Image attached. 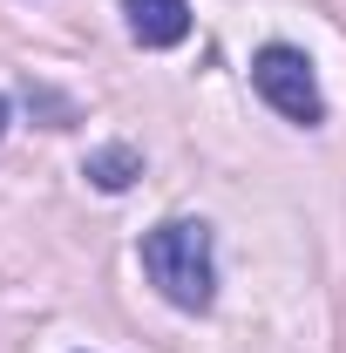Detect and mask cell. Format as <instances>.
Here are the masks:
<instances>
[{"instance_id":"6da1fadb","label":"cell","mask_w":346,"mask_h":353,"mask_svg":"<svg viewBox=\"0 0 346 353\" xmlns=\"http://www.w3.org/2000/svg\"><path fill=\"white\" fill-rule=\"evenodd\" d=\"M143 272L176 312H204L217 299V259H211V224L170 218L143 238Z\"/></svg>"},{"instance_id":"7a4b0ae2","label":"cell","mask_w":346,"mask_h":353,"mask_svg":"<svg viewBox=\"0 0 346 353\" xmlns=\"http://www.w3.org/2000/svg\"><path fill=\"white\" fill-rule=\"evenodd\" d=\"M252 88H258L285 123H305V130H312V123L326 116V95L312 82V61H305L299 48H285V41H272V48L252 54Z\"/></svg>"},{"instance_id":"3957f363","label":"cell","mask_w":346,"mask_h":353,"mask_svg":"<svg viewBox=\"0 0 346 353\" xmlns=\"http://www.w3.org/2000/svg\"><path fill=\"white\" fill-rule=\"evenodd\" d=\"M123 14L143 48H176L190 34V0H123Z\"/></svg>"},{"instance_id":"277c9868","label":"cell","mask_w":346,"mask_h":353,"mask_svg":"<svg viewBox=\"0 0 346 353\" xmlns=\"http://www.w3.org/2000/svg\"><path fill=\"white\" fill-rule=\"evenodd\" d=\"M136 176H143V157H136L130 143H102V150H88V183H95V190H130Z\"/></svg>"},{"instance_id":"5b68a950","label":"cell","mask_w":346,"mask_h":353,"mask_svg":"<svg viewBox=\"0 0 346 353\" xmlns=\"http://www.w3.org/2000/svg\"><path fill=\"white\" fill-rule=\"evenodd\" d=\"M0 136H7V95H0Z\"/></svg>"}]
</instances>
